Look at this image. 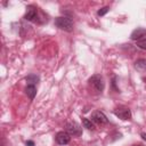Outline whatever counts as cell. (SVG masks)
<instances>
[{
    "mask_svg": "<svg viewBox=\"0 0 146 146\" xmlns=\"http://www.w3.org/2000/svg\"><path fill=\"white\" fill-rule=\"evenodd\" d=\"M136 44H137V47H139L140 49L146 50V39H140V40H138V41L136 42Z\"/></svg>",
    "mask_w": 146,
    "mask_h": 146,
    "instance_id": "4fadbf2b",
    "label": "cell"
},
{
    "mask_svg": "<svg viewBox=\"0 0 146 146\" xmlns=\"http://www.w3.org/2000/svg\"><path fill=\"white\" fill-rule=\"evenodd\" d=\"M25 80H26L27 84H32V86H35V84L39 82L40 78H39L36 74H30V75H27V76L25 78Z\"/></svg>",
    "mask_w": 146,
    "mask_h": 146,
    "instance_id": "8fae6325",
    "label": "cell"
},
{
    "mask_svg": "<svg viewBox=\"0 0 146 146\" xmlns=\"http://www.w3.org/2000/svg\"><path fill=\"white\" fill-rule=\"evenodd\" d=\"M82 124H83V127H84V128H87L88 130H94V129H95V127H94L92 122H91L90 120L86 119V117H82Z\"/></svg>",
    "mask_w": 146,
    "mask_h": 146,
    "instance_id": "7c38bea8",
    "label": "cell"
},
{
    "mask_svg": "<svg viewBox=\"0 0 146 146\" xmlns=\"http://www.w3.org/2000/svg\"><path fill=\"white\" fill-rule=\"evenodd\" d=\"M89 84L90 87L96 91V92H102L105 88V83H104V79L100 74H94L92 76H90L89 79Z\"/></svg>",
    "mask_w": 146,
    "mask_h": 146,
    "instance_id": "7a4b0ae2",
    "label": "cell"
},
{
    "mask_svg": "<svg viewBox=\"0 0 146 146\" xmlns=\"http://www.w3.org/2000/svg\"><path fill=\"white\" fill-rule=\"evenodd\" d=\"M55 25L66 32H71L73 30V22L71 18L65 17V16H60V17H56L55 18Z\"/></svg>",
    "mask_w": 146,
    "mask_h": 146,
    "instance_id": "6da1fadb",
    "label": "cell"
},
{
    "mask_svg": "<svg viewBox=\"0 0 146 146\" xmlns=\"http://www.w3.org/2000/svg\"><path fill=\"white\" fill-rule=\"evenodd\" d=\"M24 18L29 22H32V23H36L39 21V13H38V8L34 7V6H29L26 8V13H25V16Z\"/></svg>",
    "mask_w": 146,
    "mask_h": 146,
    "instance_id": "277c9868",
    "label": "cell"
},
{
    "mask_svg": "<svg viewBox=\"0 0 146 146\" xmlns=\"http://www.w3.org/2000/svg\"><path fill=\"white\" fill-rule=\"evenodd\" d=\"M26 146H34V143L32 140H27L26 141Z\"/></svg>",
    "mask_w": 146,
    "mask_h": 146,
    "instance_id": "9a60e30c",
    "label": "cell"
},
{
    "mask_svg": "<svg viewBox=\"0 0 146 146\" xmlns=\"http://www.w3.org/2000/svg\"><path fill=\"white\" fill-rule=\"evenodd\" d=\"M140 136H141V138H143V139H144V140L146 141V133H145V132H143V133H141Z\"/></svg>",
    "mask_w": 146,
    "mask_h": 146,
    "instance_id": "2e32d148",
    "label": "cell"
},
{
    "mask_svg": "<svg viewBox=\"0 0 146 146\" xmlns=\"http://www.w3.org/2000/svg\"><path fill=\"white\" fill-rule=\"evenodd\" d=\"M25 94L27 95V97L30 99H34L35 95H36V88L35 86H32V84H27L26 88H25Z\"/></svg>",
    "mask_w": 146,
    "mask_h": 146,
    "instance_id": "30bf717a",
    "label": "cell"
},
{
    "mask_svg": "<svg viewBox=\"0 0 146 146\" xmlns=\"http://www.w3.org/2000/svg\"><path fill=\"white\" fill-rule=\"evenodd\" d=\"M145 35H146V29L137 27L136 30H133V31H132V33H131L130 38H131L132 40L138 41V40H140V38H141V36H145Z\"/></svg>",
    "mask_w": 146,
    "mask_h": 146,
    "instance_id": "ba28073f",
    "label": "cell"
},
{
    "mask_svg": "<svg viewBox=\"0 0 146 146\" xmlns=\"http://www.w3.org/2000/svg\"><path fill=\"white\" fill-rule=\"evenodd\" d=\"M135 68L139 72H146V59L140 58L135 62Z\"/></svg>",
    "mask_w": 146,
    "mask_h": 146,
    "instance_id": "9c48e42d",
    "label": "cell"
},
{
    "mask_svg": "<svg viewBox=\"0 0 146 146\" xmlns=\"http://www.w3.org/2000/svg\"><path fill=\"white\" fill-rule=\"evenodd\" d=\"M113 113H114V115H116L121 120H130L131 116H132L131 115V111L125 106H119V107L114 108Z\"/></svg>",
    "mask_w": 146,
    "mask_h": 146,
    "instance_id": "5b68a950",
    "label": "cell"
},
{
    "mask_svg": "<svg viewBox=\"0 0 146 146\" xmlns=\"http://www.w3.org/2000/svg\"><path fill=\"white\" fill-rule=\"evenodd\" d=\"M91 120L98 125H104V124L108 123V119L102 111H94L91 113Z\"/></svg>",
    "mask_w": 146,
    "mask_h": 146,
    "instance_id": "8992f818",
    "label": "cell"
},
{
    "mask_svg": "<svg viewBox=\"0 0 146 146\" xmlns=\"http://www.w3.org/2000/svg\"><path fill=\"white\" fill-rule=\"evenodd\" d=\"M65 131L73 136H81L82 135V128L79 123L75 121H70L65 124Z\"/></svg>",
    "mask_w": 146,
    "mask_h": 146,
    "instance_id": "3957f363",
    "label": "cell"
},
{
    "mask_svg": "<svg viewBox=\"0 0 146 146\" xmlns=\"http://www.w3.org/2000/svg\"><path fill=\"white\" fill-rule=\"evenodd\" d=\"M108 10H110V8H108V7H103L102 9H99V10L97 11V15H98V16H104Z\"/></svg>",
    "mask_w": 146,
    "mask_h": 146,
    "instance_id": "5bb4252c",
    "label": "cell"
},
{
    "mask_svg": "<svg viewBox=\"0 0 146 146\" xmlns=\"http://www.w3.org/2000/svg\"><path fill=\"white\" fill-rule=\"evenodd\" d=\"M132 146H143V145H140V144H135V145H132Z\"/></svg>",
    "mask_w": 146,
    "mask_h": 146,
    "instance_id": "e0dca14e",
    "label": "cell"
},
{
    "mask_svg": "<svg viewBox=\"0 0 146 146\" xmlns=\"http://www.w3.org/2000/svg\"><path fill=\"white\" fill-rule=\"evenodd\" d=\"M55 139H56V143L57 144H59V145H66L71 140V135L67 133L66 131H59V132H57Z\"/></svg>",
    "mask_w": 146,
    "mask_h": 146,
    "instance_id": "52a82bcc",
    "label": "cell"
}]
</instances>
